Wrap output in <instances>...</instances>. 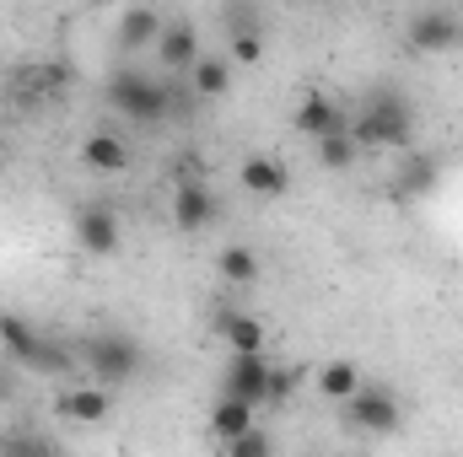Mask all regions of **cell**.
<instances>
[{"instance_id": "1", "label": "cell", "mask_w": 463, "mask_h": 457, "mask_svg": "<svg viewBox=\"0 0 463 457\" xmlns=\"http://www.w3.org/2000/svg\"><path fill=\"white\" fill-rule=\"evenodd\" d=\"M350 135H355L361 151H404L410 156V145H415V108L399 92L377 87V92L361 98V108L350 118Z\"/></svg>"}, {"instance_id": "2", "label": "cell", "mask_w": 463, "mask_h": 457, "mask_svg": "<svg viewBox=\"0 0 463 457\" xmlns=\"http://www.w3.org/2000/svg\"><path fill=\"white\" fill-rule=\"evenodd\" d=\"M109 103L129 124H162V118L178 108V87L162 81V76H146V70H129L124 65V70L109 76Z\"/></svg>"}, {"instance_id": "3", "label": "cell", "mask_w": 463, "mask_h": 457, "mask_svg": "<svg viewBox=\"0 0 463 457\" xmlns=\"http://www.w3.org/2000/svg\"><path fill=\"white\" fill-rule=\"evenodd\" d=\"M0 355L11 360V366H22V371H38V377H65L71 366H76V355L71 350H60L54 340H43L27 318H16V312H0Z\"/></svg>"}, {"instance_id": "4", "label": "cell", "mask_w": 463, "mask_h": 457, "mask_svg": "<svg viewBox=\"0 0 463 457\" xmlns=\"http://www.w3.org/2000/svg\"><path fill=\"white\" fill-rule=\"evenodd\" d=\"M81 360H87L92 382L118 387V382L140 377V366H146V350H140V340H129V334H92V340L81 344Z\"/></svg>"}, {"instance_id": "5", "label": "cell", "mask_w": 463, "mask_h": 457, "mask_svg": "<svg viewBox=\"0 0 463 457\" xmlns=\"http://www.w3.org/2000/svg\"><path fill=\"white\" fill-rule=\"evenodd\" d=\"M404 43L415 54H448L463 43V27H458V5H420L404 27Z\"/></svg>"}, {"instance_id": "6", "label": "cell", "mask_w": 463, "mask_h": 457, "mask_svg": "<svg viewBox=\"0 0 463 457\" xmlns=\"http://www.w3.org/2000/svg\"><path fill=\"white\" fill-rule=\"evenodd\" d=\"M345 420L355 425V431H366V436H393V431L404 425V404H399L388 387L366 382V387L345 404Z\"/></svg>"}, {"instance_id": "7", "label": "cell", "mask_w": 463, "mask_h": 457, "mask_svg": "<svg viewBox=\"0 0 463 457\" xmlns=\"http://www.w3.org/2000/svg\"><path fill=\"white\" fill-rule=\"evenodd\" d=\"M54 415L65 425H103L114 415V387L103 382H76V387H60L54 393Z\"/></svg>"}, {"instance_id": "8", "label": "cell", "mask_w": 463, "mask_h": 457, "mask_svg": "<svg viewBox=\"0 0 463 457\" xmlns=\"http://www.w3.org/2000/svg\"><path fill=\"white\" fill-rule=\"evenodd\" d=\"M269 377H275L269 355H232L227 377H222V398H237V404H253L259 409L269 398Z\"/></svg>"}, {"instance_id": "9", "label": "cell", "mask_w": 463, "mask_h": 457, "mask_svg": "<svg viewBox=\"0 0 463 457\" xmlns=\"http://www.w3.org/2000/svg\"><path fill=\"white\" fill-rule=\"evenodd\" d=\"M222 22H227V43H232L227 60L232 65H259L264 60V16L253 5H227Z\"/></svg>"}, {"instance_id": "10", "label": "cell", "mask_w": 463, "mask_h": 457, "mask_svg": "<svg viewBox=\"0 0 463 457\" xmlns=\"http://www.w3.org/2000/svg\"><path fill=\"white\" fill-rule=\"evenodd\" d=\"M216 216H222V200H216V189H211L205 178L178 183V194H173V227L178 231H205V227H216Z\"/></svg>"}, {"instance_id": "11", "label": "cell", "mask_w": 463, "mask_h": 457, "mask_svg": "<svg viewBox=\"0 0 463 457\" xmlns=\"http://www.w3.org/2000/svg\"><path fill=\"white\" fill-rule=\"evenodd\" d=\"M200 27L189 22V16H178V22H167L162 27V38H156V60H162V70L167 76H189L194 65H200Z\"/></svg>"}, {"instance_id": "12", "label": "cell", "mask_w": 463, "mask_h": 457, "mask_svg": "<svg viewBox=\"0 0 463 457\" xmlns=\"http://www.w3.org/2000/svg\"><path fill=\"white\" fill-rule=\"evenodd\" d=\"M76 247L87 258H114L118 253V216L109 205H81L76 210Z\"/></svg>"}, {"instance_id": "13", "label": "cell", "mask_w": 463, "mask_h": 457, "mask_svg": "<svg viewBox=\"0 0 463 457\" xmlns=\"http://www.w3.org/2000/svg\"><path fill=\"white\" fill-rule=\"evenodd\" d=\"M237 183H242L248 194H259V200H280V194L291 189V167H286L280 156H269V151H253V156H242Z\"/></svg>"}, {"instance_id": "14", "label": "cell", "mask_w": 463, "mask_h": 457, "mask_svg": "<svg viewBox=\"0 0 463 457\" xmlns=\"http://www.w3.org/2000/svg\"><path fill=\"white\" fill-rule=\"evenodd\" d=\"M297 129H302L307 140H329V135H345V129H350V114L335 103V98L307 92V98L297 103Z\"/></svg>"}, {"instance_id": "15", "label": "cell", "mask_w": 463, "mask_h": 457, "mask_svg": "<svg viewBox=\"0 0 463 457\" xmlns=\"http://www.w3.org/2000/svg\"><path fill=\"white\" fill-rule=\"evenodd\" d=\"M216 334H222V344L232 355H264V344H269L264 323L253 312H242V307H222L216 312Z\"/></svg>"}, {"instance_id": "16", "label": "cell", "mask_w": 463, "mask_h": 457, "mask_svg": "<svg viewBox=\"0 0 463 457\" xmlns=\"http://www.w3.org/2000/svg\"><path fill=\"white\" fill-rule=\"evenodd\" d=\"M162 27H167V16L156 11V5H129V11H118V49L124 54H135V49H156V38H162Z\"/></svg>"}, {"instance_id": "17", "label": "cell", "mask_w": 463, "mask_h": 457, "mask_svg": "<svg viewBox=\"0 0 463 457\" xmlns=\"http://www.w3.org/2000/svg\"><path fill=\"white\" fill-rule=\"evenodd\" d=\"M81 162H87V173H124L129 167V145L114 129H92L81 140Z\"/></svg>"}, {"instance_id": "18", "label": "cell", "mask_w": 463, "mask_h": 457, "mask_svg": "<svg viewBox=\"0 0 463 457\" xmlns=\"http://www.w3.org/2000/svg\"><path fill=\"white\" fill-rule=\"evenodd\" d=\"M184 81H189V92H194V98L216 103V98H227V92H232V60H227V54H200V65H194Z\"/></svg>"}, {"instance_id": "19", "label": "cell", "mask_w": 463, "mask_h": 457, "mask_svg": "<svg viewBox=\"0 0 463 457\" xmlns=\"http://www.w3.org/2000/svg\"><path fill=\"white\" fill-rule=\"evenodd\" d=\"M361 387H366V377H361V366H355V360H329V366L318 371V393H324L329 404H340V409H345Z\"/></svg>"}, {"instance_id": "20", "label": "cell", "mask_w": 463, "mask_h": 457, "mask_svg": "<svg viewBox=\"0 0 463 457\" xmlns=\"http://www.w3.org/2000/svg\"><path fill=\"white\" fill-rule=\"evenodd\" d=\"M259 420H253V404H237V398H216V409H211V431H216V442L227 447L237 436H248Z\"/></svg>"}, {"instance_id": "21", "label": "cell", "mask_w": 463, "mask_h": 457, "mask_svg": "<svg viewBox=\"0 0 463 457\" xmlns=\"http://www.w3.org/2000/svg\"><path fill=\"white\" fill-rule=\"evenodd\" d=\"M313 156H318V167L324 173H350L355 162H361V145H355V135H329V140H313Z\"/></svg>"}, {"instance_id": "22", "label": "cell", "mask_w": 463, "mask_h": 457, "mask_svg": "<svg viewBox=\"0 0 463 457\" xmlns=\"http://www.w3.org/2000/svg\"><path fill=\"white\" fill-rule=\"evenodd\" d=\"M222 280L227 285H253L259 280V253L248 247V242H232V247H222Z\"/></svg>"}, {"instance_id": "23", "label": "cell", "mask_w": 463, "mask_h": 457, "mask_svg": "<svg viewBox=\"0 0 463 457\" xmlns=\"http://www.w3.org/2000/svg\"><path fill=\"white\" fill-rule=\"evenodd\" d=\"M437 183V156H404V167H399V194L410 200V194H426Z\"/></svg>"}, {"instance_id": "24", "label": "cell", "mask_w": 463, "mask_h": 457, "mask_svg": "<svg viewBox=\"0 0 463 457\" xmlns=\"http://www.w3.org/2000/svg\"><path fill=\"white\" fill-rule=\"evenodd\" d=\"M222 457H275V442H269V431H248V436H237V442H227L222 447Z\"/></svg>"}, {"instance_id": "25", "label": "cell", "mask_w": 463, "mask_h": 457, "mask_svg": "<svg viewBox=\"0 0 463 457\" xmlns=\"http://www.w3.org/2000/svg\"><path fill=\"white\" fill-rule=\"evenodd\" d=\"M0 457H54V447L22 431V436H5V442H0Z\"/></svg>"}, {"instance_id": "26", "label": "cell", "mask_w": 463, "mask_h": 457, "mask_svg": "<svg viewBox=\"0 0 463 457\" xmlns=\"http://www.w3.org/2000/svg\"><path fill=\"white\" fill-rule=\"evenodd\" d=\"M291 387H297V371H280V366H275V377H269V398H264V404H286Z\"/></svg>"}, {"instance_id": "27", "label": "cell", "mask_w": 463, "mask_h": 457, "mask_svg": "<svg viewBox=\"0 0 463 457\" xmlns=\"http://www.w3.org/2000/svg\"><path fill=\"white\" fill-rule=\"evenodd\" d=\"M5 393H11V360L0 355V398H5Z\"/></svg>"}, {"instance_id": "28", "label": "cell", "mask_w": 463, "mask_h": 457, "mask_svg": "<svg viewBox=\"0 0 463 457\" xmlns=\"http://www.w3.org/2000/svg\"><path fill=\"white\" fill-rule=\"evenodd\" d=\"M458 27H463V5H458Z\"/></svg>"}, {"instance_id": "29", "label": "cell", "mask_w": 463, "mask_h": 457, "mask_svg": "<svg viewBox=\"0 0 463 457\" xmlns=\"http://www.w3.org/2000/svg\"><path fill=\"white\" fill-rule=\"evenodd\" d=\"M54 457H60V452H54Z\"/></svg>"}]
</instances>
